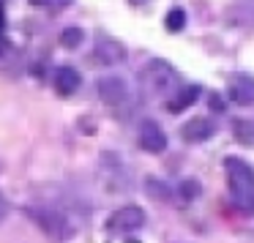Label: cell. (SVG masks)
Masks as SVG:
<instances>
[{
    "mask_svg": "<svg viewBox=\"0 0 254 243\" xmlns=\"http://www.w3.org/2000/svg\"><path fill=\"white\" fill-rule=\"evenodd\" d=\"M139 148L145 153H164L167 150V134L156 121H142L139 123Z\"/></svg>",
    "mask_w": 254,
    "mask_h": 243,
    "instance_id": "9",
    "label": "cell"
},
{
    "mask_svg": "<svg viewBox=\"0 0 254 243\" xmlns=\"http://www.w3.org/2000/svg\"><path fill=\"white\" fill-rule=\"evenodd\" d=\"M216 134V121L213 118H191V121H186L181 126V137L183 142H205V139H210Z\"/></svg>",
    "mask_w": 254,
    "mask_h": 243,
    "instance_id": "10",
    "label": "cell"
},
{
    "mask_svg": "<svg viewBox=\"0 0 254 243\" xmlns=\"http://www.w3.org/2000/svg\"><path fill=\"white\" fill-rule=\"evenodd\" d=\"M178 191H181L183 202H191V199H197L199 194H202V186H199V181H197V178H186V181H181Z\"/></svg>",
    "mask_w": 254,
    "mask_h": 243,
    "instance_id": "16",
    "label": "cell"
},
{
    "mask_svg": "<svg viewBox=\"0 0 254 243\" xmlns=\"http://www.w3.org/2000/svg\"><path fill=\"white\" fill-rule=\"evenodd\" d=\"M208 107H210V110H213V112H224V99H221V96L219 93H210V99H208Z\"/></svg>",
    "mask_w": 254,
    "mask_h": 243,
    "instance_id": "19",
    "label": "cell"
},
{
    "mask_svg": "<svg viewBox=\"0 0 254 243\" xmlns=\"http://www.w3.org/2000/svg\"><path fill=\"white\" fill-rule=\"evenodd\" d=\"M232 137H235L241 145L252 148V145H254V121H246V118L232 121Z\"/></svg>",
    "mask_w": 254,
    "mask_h": 243,
    "instance_id": "14",
    "label": "cell"
},
{
    "mask_svg": "<svg viewBox=\"0 0 254 243\" xmlns=\"http://www.w3.org/2000/svg\"><path fill=\"white\" fill-rule=\"evenodd\" d=\"M164 28L170 30V33H181V30L186 28V11H183L181 6L170 8V11H167V17H164Z\"/></svg>",
    "mask_w": 254,
    "mask_h": 243,
    "instance_id": "15",
    "label": "cell"
},
{
    "mask_svg": "<svg viewBox=\"0 0 254 243\" xmlns=\"http://www.w3.org/2000/svg\"><path fill=\"white\" fill-rule=\"evenodd\" d=\"M93 61L99 63V66H118V63L126 61V47L121 44L118 39H110V36H104V39L96 41L93 47Z\"/></svg>",
    "mask_w": 254,
    "mask_h": 243,
    "instance_id": "7",
    "label": "cell"
},
{
    "mask_svg": "<svg viewBox=\"0 0 254 243\" xmlns=\"http://www.w3.org/2000/svg\"><path fill=\"white\" fill-rule=\"evenodd\" d=\"M6 213H8V205H6V199L0 197V221L6 219Z\"/></svg>",
    "mask_w": 254,
    "mask_h": 243,
    "instance_id": "20",
    "label": "cell"
},
{
    "mask_svg": "<svg viewBox=\"0 0 254 243\" xmlns=\"http://www.w3.org/2000/svg\"><path fill=\"white\" fill-rule=\"evenodd\" d=\"M74 0H30V6L36 8H52V11H58V8H66L71 6Z\"/></svg>",
    "mask_w": 254,
    "mask_h": 243,
    "instance_id": "18",
    "label": "cell"
},
{
    "mask_svg": "<svg viewBox=\"0 0 254 243\" xmlns=\"http://www.w3.org/2000/svg\"><path fill=\"white\" fill-rule=\"evenodd\" d=\"M96 88H99V96H101V101H104L107 107H123L128 101V96H131L128 82L123 77H118V74L101 77L99 82H96Z\"/></svg>",
    "mask_w": 254,
    "mask_h": 243,
    "instance_id": "4",
    "label": "cell"
},
{
    "mask_svg": "<svg viewBox=\"0 0 254 243\" xmlns=\"http://www.w3.org/2000/svg\"><path fill=\"white\" fill-rule=\"evenodd\" d=\"M85 41V30L82 28H66L61 33V44L66 47V50H74V47H79Z\"/></svg>",
    "mask_w": 254,
    "mask_h": 243,
    "instance_id": "17",
    "label": "cell"
},
{
    "mask_svg": "<svg viewBox=\"0 0 254 243\" xmlns=\"http://www.w3.org/2000/svg\"><path fill=\"white\" fill-rule=\"evenodd\" d=\"M224 172H227V188L241 213L252 216L254 213V170L243 159H224Z\"/></svg>",
    "mask_w": 254,
    "mask_h": 243,
    "instance_id": "1",
    "label": "cell"
},
{
    "mask_svg": "<svg viewBox=\"0 0 254 243\" xmlns=\"http://www.w3.org/2000/svg\"><path fill=\"white\" fill-rule=\"evenodd\" d=\"M227 99L238 107L254 104V74H235L227 79Z\"/></svg>",
    "mask_w": 254,
    "mask_h": 243,
    "instance_id": "6",
    "label": "cell"
},
{
    "mask_svg": "<svg viewBox=\"0 0 254 243\" xmlns=\"http://www.w3.org/2000/svg\"><path fill=\"white\" fill-rule=\"evenodd\" d=\"M52 85H55V90L61 96H74L79 90V85H82V77L71 66H58L52 71Z\"/></svg>",
    "mask_w": 254,
    "mask_h": 243,
    "instance_id": "11",
    "label": "cell"
},
{
    "mask_svg": "<svg viewBox=\"0 0 254 243\" xmlns=\"http://www.w3.org/2000/svg\"><path fill=\"white\" fill-rule=\"evenodd\" d=\"M131 6H145V3H150V0H128Z\"/></svg>",
    "mask_w": 254,
    "mask_h": 243,
    "instance_id": "21",
    "label": "cell"
},
{
    "mask_svg": "<svg viewBox=\"0 0 254 243\" xmlns=\"http://www.w3.org/2000/svg\"><path fill=\"white\" fill-rule=\"evenodd\" d=\"M28 216L41 227L44 235H50L52 241H68L77 232V227H71V221L66 219L63 210H58L55 205H33L28 208Z\"/></svg>",
    "mask_w": 254,
    "mask_h": 243,
    "instance_id": "3",
    "label": "cell"
},
{
    "mask_svg": "<svg viewBox=\"0 0 254 243\" xmlns=\"http://www.w3.org/2000/svg\"><path fill=\"white\" fill-rule=\"evenodd\" d=\"M224 25L238 30H254V0H235L224 11Z\"/></svg>",
    "mask_w": 254,
    "mask_h": 243,
    "instance_id": "8",
    "label": "cell"
},
{
    "mask_svg": "<svg viewBox=\"0 0 254 243\" xmlns=\"http://www.w3.org/2000/svg\"><path fill=\"white\" fill-rule=\"evenodd\" d=\"M145 194L156 202H170L172 199V188L170 183L159 181V178H145Z\"/></svg>",
    "mask_w": 254,
    "mask_h": 243,
    "instance_id": "13",
    "label": "cell"
},
{
    "mask_svg": "<svg viewBox=\"0 0 254 243\" xmlns=\"http://www.w3.org/2000/svg\"><path fill=\"white\" fill-rule=\"evenodd\" d=\"M0 172H3V164H0Z\"/></svg>",
    "mask_w": 254,
    "mask_h": 243,
    "instance_id": "22",
    "label": "cell"
},
{
    "mask_svg": "<svg viewBox=\"0 0 254 243\" xmlns=\"http://www.w3.org/2000/svg\"><path fill=\"white\" fill-rule=\"evenodd\" d=\"M142 224H145V210L137 208V205H123V208H118L115 213L107 219V230H110V232H121V235L139 230Z\"/></svg>",
    "mask_w": 254,
    "mask_h": 243,
    "instance_id": "5",
    "label": "cell"
},
{
    "mask_svg": "<svg viewBox=\"0 0 254 243\" xmlns=\"http://www.w3.org/2000/svg\"><path fill=\"white\" fill-rule=\"evenodd\" d=\"M139 88H142V93L150 96V99H170V96H175L178 88H181V77H178V71L167 61L153 58V61H148L142 66V71H139Z\"/></svg>",
    "mask_w": 254,
    "mask_h": 243,
    "instance_id": "2",
    "label": "cell"
},
{
    "mask_svg": "<svg viewBox=\"0 0 254 243\" xmlns=\"http://www.w3.org/2000/svg\"><path fill=\"white\" fill-rule=\"evenodd\" d=\"M199 96H202V88H199V85H186V88H178V93L167 99V110H170L172 115H178V112L189 110L191 104H197Z\"/></svg>",
    "mask_w": 254,
    "mask_h": 243,
    "instance_id": "12",
    "label": "cell"
}]
</instances>
